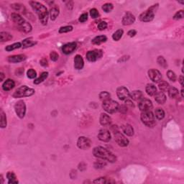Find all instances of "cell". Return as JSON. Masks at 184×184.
Listing matches in <instances>:
<instances>
[{
    "instance_id": "obj_31",
    "label": "cell",
    "mask_w": 184,
    "mask_h": 184,
    "mask_svg": "<svg viewBox=\"0 0 184 184\" xmlns=\"http://www.w3.org/2000/svg\"><path fill=\"white\" fill-rule=\"evenodd\" d=\"M48 76V72H42L40 74V76L34 81V83L35 84H39V83H42V82H43L45 79H47Z\"/></svg>"
},
{
    "instance_id": "obj_53",
    "label": "cell",
    "mask_w": 184,
    "mask_h": 184,
    "mask_svg": "<svg viewBox=\"0 0 184 184\" xmlns=\"http://www.w3.org/2000/svg\"><path fill=\"white\" fill-rule=\"evenodd\" d=\"M127 35H128V36L132 38V37L135 36V35H137V31L134 30H131L127 32Z\"/></svg>"
},
{
    "instance_id": "obj_46",
    "label": "cell",
    "mask_w": 184,
    "mask_h": 184,
    "mask_svg": "<svg viewBox=\"0 0 184 184\" xmlns=\"http://www.w3.org/2000/svg\"><path fill=\"white\" fill-rule=\"evenodd\" d=\"M90 15L92 18L96 19V18L99 17V11L97 10V9L94 8V9H91L90 10Z\"/></svg>"
},
{
    "instance_id": "obj_50",
    "label": "cell",
    "mask_w": 184,
    "mask_h": 184,
    "mask_svg": "<svg viewBox=\"0 0 184 184\" xmlns=\"http://www.w3.org/2000/svg\"><path fill=\"white\" fill-rule=\"evenodd\" d=\"M98 29L99 30H104L107 28V23L106 22H101L97 26Z\"/></svg>"
},
{
    "instance_id": "obj_30",
    "label": "cell",
    "mask_w": 184,
    "mask_h": 184,
    "mask_svg": "<svg viewBox=\"0 0 184 184\" xmlns=\"http://www.w3.org/2000/svg\"><path fill=\"white\" fill-rule=\"evenodd\" d=\"M158 88H159L160 90L162 92L168 91V90L170 88L169 83H168V82L165 81H160L159 83H158Z\"/></svg>"
},
{
    "instance_id": "obj_5",
    "label": "cell",
    "mask_w": 184,
    "mask_h": 184,
    "mask_svg": "<svg viewBox=\"0 0 184 184\" xmlns=\"http://www.w3.org/2000/svg\"><path fill=\"white\" fill-rule=\"evenodd\" d=\"M158 8V4H156V5H152V6H151L148 10L142 12V13L140 15V20L145 22H148L152 21V19H154L155 13L156 12Z\"/></svg>"
},
{
    "instance_id": "obj_26",
    "label": "cell",
    "mask_w": 184,
    "mask_h": 184,
    "mask_svg": "<svg viewBox=\"0 0 184 184\" xmlns=\"http://www.w3.org/2000/svg\"><path fill=\"white\" fill-rule=\"evenodd\" d=\"M49 15H50V17L51 20H55L58 16L59 15V9L58 7L56 6H53V7L50 8V12H49Z\"/></svg>"
},
{
    "instance_id": "obj_22",
    "label": "cell",
    "mask_w": 184,
    "mask_h": 184,
    "mask_svg": "<svg viewBox=\"0 0 184 184\" xmlns=\"http://www.w3.org/2000/svg\"><path fill=\"white\" fill-rule=\"evenodd\" d=\"M100 124L102 126L109 125L111 122V118L107 114L102 113L100 116Z\"/></svg>"
},
{
    "instance_id": "obj_37",
    "label": "cell",
    "mask_w": 184,
    "mask_h": 184,
    "mask_svg": "<svg viewBox=\"0 0 184 184\" xmlns=\"http://www.w3.org/2000/svg\"><path fill=\"white\" fill-rule=\"evenodd\" d=\"M0 117H1V121H0V125L2 128H5L7 127V117L6 114H5L2 110H1V114H0Z\"/></svg>"
},
{
    "instance_id": "obj_10",
    "label": "cell",
    "mask_w": 184,
    "mask_h": 184,
    "mask_svg": "<svg viewBox=\"0 0 184 184\" xmlns=\"http://www.w3.org/2000/svg\"><path fill=\"white\" fill-rule=\"evenodd\" d=\"M91 145V141L86 137H79V139L77 140V146L78 148H80L81 150H87Z\"/></svg>"
},
{
    "instance_id": "obj_24",
    "label": "cell",
    "mask_w": 184,
    "mask_h": 184,
    "mask_svg": "<svg viewBox=\"0 0 184 184\" xmlns=\"http://www.w3.org/2000/svg\"><path fill=\"white\" fill-rule=\"evenodd\" d=\"M121 127L123 132L125 134H127V136H132L134 134V129H133V127L130 124H123Z\"/></svg>"
},
{
    "instance_id": "obj_20",
    "label": "cell",
    "mask_w": 184,
    "mask_h": 184,
    "mask_svg": "<svg viewBox=\"0 0 184 184\" xmlns=\"http://www.w3.org/2000/svg\"><path fill=\"white\" fill-rule=\"evenodd\" d=\"M130 97L134 101H140L143 99V94L141 91L135 90L130 93Z\"/></svg>"
},
{
    "instance_id": "obj_19",
    "label": "cell",
    "mask_w": 184,
    "mask_h": 184,
    "mask_svg": "<svg viewBox=\"0 0 184 184\" xmlns=\"http://www.w3.org/2000/svg\"><path fill=\"white\" fill-rule=\"evenodd\" d=\"M26 59V56L25 55H15V56H9L8 58V61L12 63H16L22 62Z\"/></svg>"
},
{
    "instance_id": "obj_12",
    "label": "cell",
    "mask_w": 184,
    "mask_h": 184,
    "mask_svg": "<svg viewBox=\"0 0 184 184\" xmlns=\"http://www.w3.org/2000/svg\"><path fill=\"white\" fill-rule=\"evenodd\" d=\"M138 107H139V109L142 111H150L152 108V103L148 99L143 98L140 100V103L138 104Z\"/></svg>"
},
{
    "instance_id": "obj_4",
    "label": "cell",
    "mask_w": 184,
    "mask_h": 184,
    "mask_svg": "<svg viewBox=\"0 0 184 184\" xmlns=\"http://www.w3.org/2000/svg\"><path fill=\"white\" fill-rule=\"evenodd\" d=\"M35 90L33 89L29 88L27 86H22L15 91L12 97L15 99L31 97L35 94Z\"/></svg>"
},
{
    "instance_id": "obj_6",
    "label": "cell",
    "mask_w": 184,
    "mask_h": 184,
    "mask_svg": "<svg viewBox=\"0 0 184 184\" xmlns=\"http://www.w3.org/2000/svg\"><path fill=\"white\" fill-rule=\"evenodd\" d=\"M141 121L148 127H152L155 124V118L153 113L150 111H142L140 116Z\"/></svg>"
},
{
    "instance_id": "obj_8",
    "label": "cell",
    "mask_w": 184,
    "mask_h": 184,
    "mask_svg": "<svg viewBox=\"0 0 184 184\" xmlns=\"http://www.w3.org/2000/svg\"><path fill=\"white\" fill-rule=\"evenodd\" d=\"M15 111L16 114L20 119L25 117L26 114V105H25V101L22 100H19L15 104Z\"/></svg>"
},
{
    "instance_id": "obj_1",
    "label": "cell",
    "mask_w": 184,
    "mask_h": 184,
    "mask_svg": "<svg viewBox=\"0 0 184 184\" xmlns=\"http://www.w3.org/2000/svg\"><path fill=\"white\" fill-rule=\"evenodd\" d=\"M29 3L30 6L32 7V9L38 15L41 23L43 25H47L48 20L49 12H48V9L46 8V7L44 6L42 4L38 2H35V1H31Z\"/></svg>"
},
{
    "instance_id": "obj_33",
    "label": "cell",
    "mask_w": 184,
    "mask_h": 184,
    "mask_svg": "<svg viewBox=\"0 0 184 184\" xmlns=\"http://www.w3.org/2000/svg\"><path fill=\"white\" fill-rule=\"evenodd\" d=\"M155 117L158 120H161L165 117V111L163 109L157 108L155 111Z\"/></svg>"
},
{
    "instance_id": "obj_34",
    "label": "cell",
    "mask_w": 184,
    "mask_h": 184,
    "mask_svg": "<svg viewBox=\"0 0 184 184\" xmlns=\"http://www.w3.org/2000/svg\"><path fill=\"white\" fill-rule=\"evenodd\" d=\"M168 96L172 99L175 98V97L178 95V94H179L178 90L175 87H170L169 89L168 90Z\"/></svg>"
},
{
    "instance_id": "obj_13",
    "label": "cell",
    "mask_w": 184,
    "mask_h": 184,
    "mask_svg": "<svg viewBox=\"0 0 184 184\" xmlns=\"http://www.w3.org/2000/svg\"><path fill=\"white\" fill-rule=\"evenodd\" d=\"M117 94L118 98L122 101L127 100L130 97V91L124 86H120L117 89Z\"/></svg>"
},
{
    "instance_id": "obj_27",
    "label": "cell",
    "mask_w": 184,
    "mask_h": 184,
    "mask_svg": "<svg viewBox=\"0 0 184 184\" xmlns=\"http://www.w3.org/2000/svg\"><path fill=\"white\" fill-rule=\"evenodd\" d=\"M107 40V38L105 35H99L97 36L92 40V43L94 45H100L101 43H104Z\"/></svg>"
},
{
    "instance_id": "obj_42",
    "label": "cell",
    "mask_w": 184,
    "mask_h": 184,
    "mask_svg": "<svg viewBox=\"0 0 184 184\" xmlns=\"http://www.w3.org/2000/svg\"><path fill=\"white\" fill-rule=\"evenodd\" d=\"M72 30H73V27L71 25H68V26L61 27L59 29V33H66V32H71Z\"/></svg>"
},
{
    "instance_id": "obj_15",
    "label": "cell",
    "mask_w": 184,
    "mask_h": 184,
    "mask_svg": "<svg viewBox=\"0 0 184 184\" xmlns=\"http://www.w3.org/2000/svg\"><path fill=\"white\" fill-rule=\"evenodd\" d=\"M76 47H77L76 42H69V43L66 44V45H64L63 47H62V51H63V53H64V54L69 55L73 53V52L76 50Z\"/></svg>"
},
{
    "instance_id": "obj_44",
    "label": "cell",
    "mask_w": 184,
    "mask_h": 184,
    "mask_svg": "<svg viewBox=\"0 0 184 184\" xmlns=\"http://www.w3.org/2000/svg\"><path fill=\"white\" fill-rule=\"evenodd\" d=\"M27 76H28V77L29 78V79H35V78H36L37 72L32 68L29 69V70L27 71Z\"/></svg>"
},
{
    "instance_id": "obj_3",
    "label": "cell",
    "mask_w": 184,
    "mask_h": 184,
    "mask_svg": "<svg viewBox=\"0 0 184 184\" xmlns=\"http://www.w3.org/2000/svg\"><path fill=\"white\" fill-rule=\"evenodd\" d=\"M11 17H12V19L13 20V22H15L18 25L19 28L22 31L27 32V33L30 32L32 31V25L29 22H27L20 15L14 12V13H12V15H11Z\"/></svg>"
},
{
    "instance_id": "obj_28",
    "label": "cell",
    "mask_w": 184,
    "mask_h": 184,
    "mask_svg": "<svg viewBox=\"0 0 184 184\" xmlns=\"http://www.w3.org/2000/svg\"><path fill=\"white\" fill-rule=\"evenodd\" d=\"M12 39V35L7 32H0V40L1 42H7L9 41Z\"/></svg>"
},
{
    "instance_id": "obj_7",
    "label": "cell",
    "mask_w": 184,
    "mask_h": 184,
    "mask_svg": "<svg viewBox=\"0 0 184 184\" xmlns=\"http://www.w3.org/2000/svg\"><path fill=\"white\" fill-rule=\"evenodd\" d=\"M119 104L115 101L109 99L107 101H103L102 107L104 111L109 114H114L119 110Z\"/></svg>"
},
{
    "instance_id": "obj_25",
    "label": "cell",
    "mask_w": 184,
    "mask_h": 184,
    "mask_svg": "<svg viewBox=\"0 0 184 184\" xmlns=\"http://www.w3.org/2000/svg\"><path fill=\"white\" fill-rule=\"evenodd\" d=\"M145 91H146L147 94L148 95L152 97V96H155L157 93V88L152 83H148L145 88Z\"/></svg>"
},
{
    "instance_id": "obj_29",
    "label": "cell",
    "mask_w": 184,
    "mask_h": 184,
    "mask_svg": "<svg viewBox=\"0 0 184 184\" xmlns=\"http://www.w3.org/2000/svg\"><path fill=\"white\" fill-rule=\"evenodd\" d=\"M7 178L8 179V183H18V181L17 180L16 175L13 172H8L7 174Z\"/></svg>"
},
{
    "instance_id": "obj_9",
    "label": "cell",
    "mask_w": 184,
    "mask_h": 184,
    "mask_svg": "<svg viewBox=\"0 0 184 184\" xmlns=\"http://www.w3.org/2000/svg\"><path fill=\"white\" fill-rule=\"evenodd\" d=\"M103 56V52L101 50H90L86 55V59L90 62L97 61L99 58H101Z\"/></svg>"
},
{
    "instance_id": "obj_55",
    "label": "cell",
    "mask_w": 184,
    "mask_h": 184,
    "mask_svg": "<svg viewBox=\"0 0 184 184\" xmlns=\"http://www.w3.org/2000/svg\"><path fill=\"white\" fill-rule=\"evenodd\" d=\"M178 80H179V82H180V83H181V85L182 86H183V81H184V78H183V76H181L179 77V79H178Z\"/></svg>"
},
{
    "instance_id": "obj_38",
    "label": "cell",
    "mask_w": 184,
    "mask_h": 184,
    "mask_svg": "<svg viewBox=\"0 0 184 184\" xmlns=\"http://www.w3.org/2000/svg\"><path fill=\"white\" fill-rule=\"evenodd\" d=\"M110 97H111V95L109 92L107 91H101L99 94V98L101 101H107V100L110 99Z\"/></svg>"
},
{
    "instance_id": "obj_47",
    "label": "cell",
    "mask_w": 184,
    "mask_h": 184,
    "mask_svg": "<svg viewBox=\"0 0 184 184\" xmlns=\"http://www.w3.org/2000/svg\"><path fill=\"white\" fill-rule=\"evenodd\" d=\"M107 165L105 162H104L103 160H98L94 163V167L96 168H104L105 165Z\"/></svg>"
},
{
    "instance_id": "obj_40",
    "label": "cell",
    "mask_w": 184,
    "mask_h": 184,
    "mask_svg": "<svg viewBox=\"0 0 184 184\" xmlns=\"http://www.w3.org/2000/svg\"><path fill=\"white\" fill-rule=\"evenodd\" d=\"M114 8V6H113L112 4L111 3H106L104 4L102 6V9L107 13H109V12H111V10Z\"/></svg>"
},
{
    "instance_id": "obj_49",
    "label": "cell",
    "mask_w": 184,
    "mask_h": 184,
    "mask_svg": "<svg viewBox=\"0 0 184 184\" xmlns=\"http://www.w3.org/2000/svg\"><path fill=\"white\" fill-rule=\"evenodd\" d=\"M50 58L53 61H57L58 59V54L56 51H52L50 54Z\"/></svg>"
},
{
    "instance_id": "obj_2",
    "label": "cell",
    "mask_w": 184,
    "mask_h": 184,
    "mask_svg": "<svg viewBox=\"0 0 184 184\" xmlns=\"http://www.w3.org/2000/svg\"><path fill=\"white\" fill-rule=\"evenodd\" d=\"M93 154L97 158L100 159L105 160L110 163H114L117 160L115 155L113 154L111 151L107 150V148H103V147H96L93 150Z\"/></svg>"
},
{
    "instance_id": "obj_21",
    "label": "cell",
    "mask_w": 184,
    "mask_h": 184,
    "mask_svg": "<svg viewBox=\"0 0 184 184\" xmlns=\"http://www.w3.org/2000/svg\"><path fill=\"white\" fill-rule=\"evenodd\" d=\"M15 86V83L12 79H7L2 84V89L5 91H8L13 89Z\"/></svg>"
},
{
    "instance_id": "obj_35",
    "label": "cell",
    "mask_w": 184,
    "mask_h": 184,
    "mask_svg": "<svg viewBox=\"0 0 184 184\" xmlns=\"http://www.w3.org/2000/svg\"><path fill=\"white\" fill-rule=\"evenodd\" d=\"M21 47H22V44H21L20 42H15V43L12 44V45H7V46L5 48V50L8 52H10L15 50V49L19 48Z\"/></svg>"
},
{
    "instance_id": "obj_43",
    "label": "cell",
    "mask_w": 184,
    "mask_h": 184,
    "mask_svg": "<svg viewBox=\"0 0 184 184\" xmlns=\"http://www.w3.org/2000/svg\"><path fill=\"white\" fill-rule=\"evenodd\" d=\"M167 76H168V78L169 79V80H171V81H176V75H175V73H174L173 71H168V72H167Z\"/></svg>"
},
{
    "instance_id": "obj_45",
    "label": "cell",
    "mask_w": 184,
    "mask_h": 184,
    "mask_svg": "<svg viewBox=\"0 0 184 184\" xmlns=\"http://www.w3.org/2000/svg\"><path fill=\"white\" fill-rule=\"evenodd\" d=\"M183 16H184L183 10H179L175 14V15H174L173 17V19L178 20V19H183Z\"/></svg>"
},
{
    "instance_id": "obj_56",
    "label": "cell",
    "mask_w": 184,
    "mask_h": 184,
    "mask_svg": "<svg viewBox=\"0 0 184 184\" xmlns=\"http://www.w3.org/2000/svg\"><path fill=\"white\" fill-rule=\"evenodd\" d=\"M0 76H1V79H0V80H1V81H3V79H4V73H1V75H0Z\"/></svg>"
},
{
    "instance_id": "obj_18",
    "label": "cell",
    "mask_w": 184,
    "mask_h": 184,
    "mask_svg": "<svg viewBox=\"0 0 184 184\" xmlns=\"http://www.w3.org/2000/svg\"><path fill=\"white\" fill-rule=\"evenodd\" d=\"M84 61L81 55H76L74 58V68L76 70H81L83 68Z\"/></svg>"
},
{
    "instance_id": "obj_11",
    "label": "cell",
    "mask_w": 184,
    "mask_h": 184,
    "mask_svg": "<svg viewBox=\"0 0 184 184\" xmlns=\"http://www.w3.org/2000/svg\"><path fill=\"white\" fill-rule=\"evenodd\" d=\"M114 140L118 145L121 147H127L129 145L128 139H127L125 136L120 132L114 133Z\"/></svg>"
},
{
    "instance_id": "obj_39",
    "label": "cell",
    "mask_w": 184,
    "mask_h": 184,
    "mask_svg": "<svg viewBox=\"0 0 184 184\" xmlns=\"http://www.w3.org/2000/svg\"><path fill=\"white\" fill-rule=\"evenodd\" d=\"M157 62H158V64L160 66L163 68H166L168 66V64H167V61L165 59V58L163 57V56H159L157 59Z\"/></svg>"
},
{
    "instance_id": "obj_32",
    "label": "cell",
    "mask_w": 184,
    "mask_h": 184,
    "mask_svg": "<svg viewBox=\"0 0 184 184\" xmlns=\"http://www.w3.org/2000/svg\"><path fill=\"white\" fill-rule=\"evenodd\" d=\"M36 43V42L32 40V38H27V39L23 40L22 45H23V48H27L32 47V46L35 45Z\"/></svg>"
},
{
    "instance_id": "obj_41",
    "label": "cell",
    "mask_w": 184,
    "mask_h": 184,
    "mask_svg": "<svg viewBox=\"0 0 184 184\" xmlns=\"http://www.w3.org/2000/svg\"><path fill=\"white\" fill-rule=\"evenodd\" d=\"M11 7H12L14 9H15L16 11H18V12H23V10L25 9V7H24V5H21V4H18V3L12 4V5H11Z\"/></svg>"
},
{
    "instance_id": "obj_16",
    "label": "cell",
    "mask_w": 184,
    "mask_h": 184,
    "mask_svg": "<svg viewBox=\"0 0 184 184\" xmlns=\"http://www.w3.org/2000/svg\"><path fill=\"white\" fill-rule=\"evenodd\" d=\"M98 138L99 140L102 141V142H107L111 140V134H110L109 130H106V129H102L99 132Z\"/></svg>"
},
{
    "instance_id": "obj_48",
    "label": "cell",
    "mask_w": 184,
    "mask_h": 184,
    "mask_svg": "<svg viewBox=\"0 0 184 184\" xmlns=\"http://www.w3.org/2000/svg\"><path fill=\"white\" fill-rule=\"evenodd\" d=\"M109 181H107V178H104V177H101V178H97V179L94 180V181H93V183H107Z\"/></svg>"
},
{
    "instance_id": "obj_54",
    "label": "cell",
    "mask_w": 184,
    "mask_h": 184,
    "mask_svg": "<svg viewBox=\"0 0 184 184\" xmlns=\"http://www.w3.org/2000/svg\"><path fill=\"white\" fill-rule=\"evenodd\" d=\"M40 65H42V66H48V60H46L45 58H43V59H42L40 61Z\"/></svg>"
},
{
    "instance_id": "obj_51",
    "label": "cell",
    "mask_w": 184,
    "mask_h": 184,
    "mask_svg": "<svg viewBox=\"0 0 184 184\" xmlns=\"http://www.w3.org/2000/svg\"><path fill=\"white\" fill-rule=\"evenodd\" d=\"M88 19V14L87 13H83L79 17V22H85Z\"/></svg>"
},
{
    "instance_id": "obj_14",
    "label": "cell",
    "mask_w": 184,
    "mask_h": 184,
    "mask_svg": "<svg viewBox=\"0 0 184 184\" xmlns=\"http://www.w3.org/2000/svg\"><path fill=\"white\" fill-rule=\"evenodd\" d=\"M148 76L154 83H159L162 79V74L159 71L156 69H150L148 71Z\"/></svg>"
},
{
    "instance_id": "obj_52",
    "label": "cell",
    "mask_w": 184,
    "mask_h": 184,
    "mask_svg": "<svg viewBox=\"0 0 184 184\" xmlns=\"http://www.w3.org/2000/svg\"><path fill=\"white\" fill-rule=\"evenodd\" d=\"M125 106L127 107H130V108H134V104L131 101H130V100H127L125 101Z\"/></svg>"
},
{
    "instance_id": "obj_17",
    "label": "cell",
    "mask_w": 184,
    "mask_h": 184,
    "mask_svg": "<svg viewBox=\"0 0 184 184\" xmlns=\"http://www.w3.org/2000/svg\"><path fill=\"white\" fill-rule=\"evenodd\" d=\"M134 21H135V17L134 15H132L131 12H127L123 17L122 22L123 25H130L134 23Z\"/></svg>"
},
{
    "instance_id": "obj_57",
    "label": "cell",
    "mask_w": 184,
    "mask_h": 184,
    "mask_svg": "<svg viewBox=\"0 0 184 184\" xmlns=\"http://www.w3.org/2000/svg\"><path fill=\"white\" fill-rule=\"evenodd\" d=\"M181 97H183V89H182V90H181Z\"/></svg>"
},
{
    "instance_id": "obj_36",
    "label": "cell",
    "mask_w": 184,
    "mask_h": 184,
    "mask_svg": "<svg viewBox=\"0 0 184 184\" xmlns=\"http://www.w3.org/2000/svg\"><path fill=\"white\" fill-rule=\"evenodd\" d=\"M123 34H124V31L122 29L117 30L116 32H114V34L112 35V38L115 41H119L122 37Z\"/></svg>"
},
{
    "instance_id": "obj_23",
    "label": "cell",
    "mask_w": 184,
    "mask_h": 184,
    "mask_svg": "<svg viewBox=\"0 0 184 184\" xmlns=\"http://www.w3.org/2000/svg\"><path fill=\"white\" fill-rule=\"evenodd\" d=\"M155 100L159 104H163L166 101V96L162 91L157 92L155 95Z\"/></svg>"
}]
</instances>
